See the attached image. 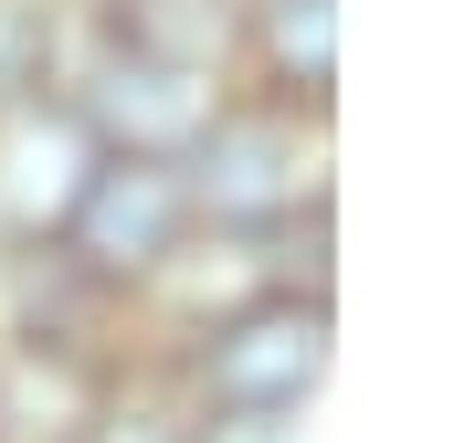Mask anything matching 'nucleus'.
Instances as JSON below:
<instances>
[{"mask_svg":"<svg viewBox=\"0 0 454 443\" xmlns=\"http://www.w3.org/2000/svg\"><path fill=\"white\" fill-rule=\"evenodd\" d=\"M328 359H339V307L296 296V285H264L180 348V380L212 423H296L328 391Z\"/></svg>","mask_w":454,"mask_h":443,"instance_id":"f257e3e1","label":"nucleus"},{"mask_svg":"<svg viewBox=\"0 0 454 443\" xmlns=\"http://www.w3.org/2000/svg\"><path fill=\"white\" fill-rule=\"evenodd\" d=\"M307 127H317V116H286V106H254V96H223V116L180 148L191 222H201V232H243V243H264L275 222H296L307 201H328V180L307 169Z\"/></svg>","mask_w":454,"mask_h":443,"instance_id":"f03ea898","label":"nucleus"},{"mask_svg":"<svg viewBox=\"0 0 454 443\" xmlns=\"http://www.w3.org/2000/svg\"><path fill=\"white\" fill-rule=\"evenodd\" d=\"M191 232H201V222H191V190H180V159H116V148H106L53 243H64L106 296H137Z\"/></svg>","mask_w":454,"mask_h":443,"instance_id":"7ed1b4c3","label":"nucleus"},{"mask_svg":"<svg viewBox=\"0 0 454 443\" xmlns=\"http://www.w3.org/2000/svg\"><path fill=\"white\" fill-rule=\"evenodd\" d=\"M64 96L74 116L96 127V148L116 159H180L212 116H223V74H191V64H148V53H127V43H85V64H64Z\"/></svg>","mask_w":454,"mask_h":443,"instance_id":"20e7f679","label":"nucleus"},{"mask_svg":"<svg viewBox=\"0 0 454 443\" xmlns=\"http://www.w3.org/2000/svg\"><path fill=\"white\" fill-rule=\"evenodd\" d=\"M96 127L74 116V96L53 85V96H21V106H0V232L11 243H53L64 212H74V190L96 180Z\"/></svg>","mask_w":454,"mask_h":443,"instance_id":"39448f33","label":"nucleus"},{"mask_svg":"<svg viewBox=\"0 0 454 443\" xmlns=\"http://www.w3.org/2000/svg\"><path fill=\"white\" fill-rule=\"evenodd\" d=\"M232 85H243L254 106L328 116L339 106V0H243Z\"/></svg>","mask_w":454,"mask_h":443,"instance_id":"423d86ee","label":"nucleus"},{"mask_svg":"<svg viewBox=\"0 0 454 443\" xmlns=\"http://www.w3.org/2000/svg\"><path fill=\"white\" fill-rule=\"evenodd\" d=\"M116 328H127V296H106L64 243H11V338L21 348H64V359L106 369Z\"/></svg>","mask_w":454,"mask_h":443,"instance_id":"0eeeda50","label":"nucleus"},{"mask_svg":"<svg viewBox=\"0 0 454 443\" xmlns=\"http://www.w3.org/2000/svg\"><path fill=\"white\" fill-rule=\"evenodd\" d=\"M201 433H212V412L191 401L169 348L159 359H106L96 391H85V423H74V443H201Z\"/></svg>","mask_w":454,"mask_h":443,"instance_id":"6e6552de","label":"nucleus"},{"mask_svg":"<svg viewBox=\"0 0 454 443\" xmlns=\"http://www.w3.org/2000/svg\"><path fill=\"white\" fill-rule=\"evenodd\" d=\"M96 32L148 53V64H191V74H223L232 85V32H243V0H96Z\"/></svg>","mask_w":454,"mask_h":443,"instance_id":"1a4fd4ad","label":"nucleus"},{"mask_svg":"<svg viewBox=\"0 0 454 443\" xmlns=\"http://www.w3.org/2000/svg\"><path fill=\"white\" fill-rule=\"evenodd\" d=\"M85 391H96V369H85V359L0 338V443H74Z\"/></svg>","mask_w":454,"mask_h":443,"instance_id":"9d476101","label":"nucleus"},{"mask_svg":"<svg viewBox=\"0 0 454 443\" xmlns=\"http://www.w3.org/2000/svg\"><path fill=\"white\" fill-rule=\"evenodd\" d=\"M64 53H74V11L64 0H0V106L53 96Z\"/></svg>","mask_w":454,"mask_h":443,"instance_id":"9b49d317","label":"nucleus"}]
</instances>
